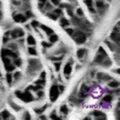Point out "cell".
Masks as SVG:
<instances>
[{"instance_id": "ab89813d", "label": "cell", "mask_w": 120, "mask_h": 120, "mask_svg": "<svg viewBox=\"0 0 120 120\" xmlns=\"http://www.w3.org/2000/svg\"><path fill=\"white\" fill-rule=\"evenodd\" d=\"M0 15H1V11H0Z\"/></svg>"}, {"instance_id": "44dd1931", "label": "cell", "mask_w": 120, "mask_h": 120, "mask_svg": "<svg viewBox=\"0 0 120 120\" xmlns=\"http://www.w3.org/2000/svg\"><path fill=\"white\" fill-rule=\"evenodd\" d=\"M93 114H94L95 116H105L102 112H100V111H94L93 112Z\"/></svg>"}, {"instance_id": "83f0119b", "label": "cell", "mask_w": 120, "mask_h": 120, "mask_svg": "<svg viewBox=\"0 0 120 120\" xmlns=\"http://www.w3.org/2000/svg\"><path fill=\"white\" fill-rule=\"evenodd\" d=\"M48 16H49L50 18H52V19H56V18H57V16H56V15H54V14H48Z\"/></svg>"}, {"instance_id": "e0dca14e", "label": "cell", "mask_w": 120, "mask_h": 120, "mask_svg": "<svg viewBox=\"0 0 120 120\" xmlns=\"http://www.w3.org/2000/svg\"><path fill=\"white\" fill-rule=\"evenodd\" d=\"M57 39H58L57 35H51V36H50V41H51L52 43H53V42H56V41H57Z\"/></svg>"}, {"instance_id": "8992f818", "label": "cell", "mask_w": 120, "mask_h": 120, "mask_svg": "<svg viewBox=\"0 0 120 120\" xmlns=\"http://www.w3.org/2000/svg\"><path fill=\"white\" fill-rule=\"evenodd\" d=\"M14 20L18 22V23H24L26 21V17L21 14H17V15H14Z\"/></svg>"}, {"instance_id": "836d02e7", "label": "cell", "mask_w": 120, "mask_h": 120, "mask_svg": "<svg viewBox=\"0 0 120 120\" xmlns=\"http://www.w3.org/2000/svg\"><path fill=\"white\" fill-rule=\"evenodd\" d=\"M37 25H38V22H37V21H33V22H32V26H34V27H36Z\"/></svg>"}, {"instance_id": "e575fe53", "label": "cell", "mask_w": 120, "mask_h": 120, "mask_svg": "<svg viewBox=\"0 0 120 120\" xmlns=\"http://www.w3.org/2000/svg\"><path fill=\"white\" fill-rule=\"evenodd\" d=\"M42 45H43V46H45V47H49L50 46V44H48L46 42H42Z\"/></svg>"}, {"instance_id": "1f68e13d", "label": "cell", "mask_w": 120, "mask_h": 120, "mask_svg": "<svg viewBox=\"0 0 120 120\" xmlns=\"http://www.w3.org/2000/svg\"><path fill=\"white\" fill-rule=\"evenodd\" d=\"M66 32L69 33V34H72V33H73V30H72V29H66Z\"/></svg>"}, {"instance_id": "7c38bea8", "label": "cell", "mask_w": 120, "mask_h": 120, "mask_svg": "<svg viewBox=\"0 0 120 120\" xmlns=\"http://www.w3.org/2000/svg\"><path fill=\"white\" fill-rule=\"evenodd\" d=\"M85 53V50L84 49H79L77 52V56H78V58H82L83 57V55Z\"/></svg>"}, {"instance_id": "30bf717a", "label": "cell", "mask_w": 120, "mask_h": 120, "mask_svg": "<svg viewBox=\"0 0 120 120\" xmlns=\"http://www.w3.org/2000/svg\"><path fill=\"white\" fill-rule=\"evenodd\" d=\"M27 43L29 45H35V39L33 38V36H28V38H27Z\"/></svg>"}, {"instance_id": "277c9868", "label": "cell", "mask_w": 120, "mask_h": 120, "mask_svg": "<svg viewBox=\"0 0 120 120\" xmlns=\"http://www.w3.org/2000/svg\"><path fill=\"white\" fill-rule=\"evenodd\" d=\"M77 35H78V36L75 37V40H76V42H77V43L81 44V43H84L85 41H86V36L83 34V33L77 32Z\"/></svg>"}, {"instance_id": "4316f807", "label": "cell", "mask_w": 120, "mask_h": 120, "mask_svg": "<svg viewBox=\"0 0 120 120\" xmlns=\"http://www.w3.org/2000/svg\"><path fill=\"white\" fill-rule=\"evenodd\" d=\"M51 1H52V3H53V4L54 5H59V0H51Z\"/></svg>"}, {"instance_id": "52a82bcc", "label": "cell", "mask_w": 120, "mask_h": 120, "mask_svg": "<svg viewBox=\"0 0 120 120\" xmlns=\"http://www.w3.org/2000/svg\"><path fill=\"white\" fill-rule=\"evenodd\" d=\"M3 56H11V57L16 58V57H17V54L14 53V52H12V51H10V50L3 49V50H2V57H3Z\"/></svg>"}, {"instance_id": "4dcf8cb0", "label": "cell", "mask_w": 120, "mask_h": 120, "mask_svg": "<svg viewBox=\"0 0 120 120\" xmlns=\"http://www.w3.org/2000/svg\"><path fill=\"white\" fill-rule=\"evenodd\" d=\"M54 12L56 13V15H59V14H61V10H60V9H56Z\"/></svg>"}, {"instance_id": "6da1fadb", "label": "cell", "mask_w": 120, "mask_h": 120, "mask_svg": "<svg viewBox=\"0 0 120 120\" xmlns=\"http://www.w3.org/2000/svg\"><path fill=\"white\" fill-rule=\"evenodd\" d=\"M15 94H16V96L18 97V98H20L21 100H23L24 102H31V101L33 100L32 95L30 94L28 91H26L24 93H22L20 91H16V92H15Z\"/></svg>"}, {"instance_id": "9a60e30c", "label": "cell", "mask_w": 120, "mask_h": 120, "mask_svg": "<svg viewBox=\"0 0 120 120\" xmlns=\"http://www.w3.org/2000/svg\"><path fill=\"white\" fill-rule=\"evenodd\" d=\"M60 110H61V112H63L64 114H67V113H68V109H67V107L65 106V105H63V106L60 108Z\"/></svg>"}, {"instance_id": "603a6c76", "label": "cell", "mask_w": 120, "mask_h": 120, "mask_svg": "<svg viewBox=\"0 0 120 120\" xmlns=\"http://www.w3.org/2000/svg\"><path fill=\"white\" fill-rule=\"evenodd\" d=\"M111 99H112L111 96H105L104 97V101H106V102H110Z\"/></svg>"}, {"instance_id": "3957f363", "label": "cell", "mask_w": 120, "mask_h": 120, "mask_svg": "<svg viewBox=\"0 0 120 120\" xmlns=\"http://www.w3.org/2000/svg\"><path fill=\"white\" fill-rule=\"evenodd\" d=\"M2 59H3V63H4L5 68H6L7 71H12V70H14V66L10 63V60L8 58H6L5 56H3Z\"/></svg>"}, {"instance_id": "7402d4cb", "label": "cell", "mask_w": 120, "mask_h": 120, "mask_svg": "<svg viewBox=\"0 0 120 120\" xmlns=\"http://www.w3.org/2000/svg\"><path fill=\"white\" fill-rule=\"evenodd\" d=\"M8 116H9V113H8V112H7V111H3L2 112V117L3 118H8Z\"/></svg>"}, {"instance_id": "2e32d148", "label": "cell", "mask_w": 120, "mask_h": 120, "mask_svg": "<svg viewBox=\"0 0 120 120\" xmlns=\"http://www.w3.org/2000/svg\"><path fill=\"white\" fill-rule=\"evenodd\" d=\"M84 2L88 6V8H92V0H84Z\"/></svg>"}, {"instance_id": "ffe728a7", "label": "cell", "mask_w": 120, "mask_h": 120, "mask_svg": "<svg viewBox=\"0 0 120 120\" xmlns=\"http://www.w3.org/2000/svg\"><path fill=\"white\" fill-rule=\"evenodd\" d=\"M28 52L31 55H36V50L34 49V48H29L28 49Z\"/></svg>"}, {"instance_id": "ac0fdd59", "label": "cell", "mask_w": 120, "mask_h": 120, "mask_svg": "<svg viewBox=\"0 0 120 120\" xmlns=\"http://www.w3.org/2000/svg\"><path fill=\"white\" fill-rule=\"evenodd\" d=\"M6 79H7V82H8V83L10 84V83H11V81H12V75L8 73V74L6 75Z\"/></svg>"}, {"instance_id": "f35d334b", "label": "cell", "mask_w": 120, "mask_h": 120, "mask_svg": "<svg viewBox=\"0 0 120 120\" xmlns=\"http://www.w3.org/2000/svg\"><path fill=\"white\" fill-rule=\"evenodd\" d=\"M41 77H42V78L45 77V72H42V74H41Z\"/></svg>"}, {"instance_id": "f1b7e54d", "label": "cell", "mask_w": 120, "mask_h": 120, "mask_svg": "<svg viewBox=\"0 0 120 120\" xmlns=\"http://www.w3.org/2000/svg\"><path fill=\"white\" fill-rule=\"evenodd\" d=\"M51 119H55V120H59L60 118H59V117H57V116H56L55 114H52V115H51Z\"/></svg>"}, {"instance_id": "4fadbf2b", "label": "cell", "mask_w": 120, "mask_h": 120, "mask_svg": "<svg viewBox=\"0 0 120 120\" xmlns=\"http://www.w3.org/2000/svg\"><path fill=\"white\" fill-rule=\"evenodd\" d=\"M60 24H61V26H66L69 24V22H68V20H66L65 18H62V19L60 20Z\"/></svg>"}, {"instance_id": "8d00e7d4", "label": "cell", "mask_w": 120, "mask_h": 120, "mask_svg": "<svg viewBox=\"0 0 120 120\" xmlns=\"http://www.w3.org/2000/svg\"><path fill=\"white\" fill-rule=\"evenodd\" d=\"M25 115H26V117H25V119H30V115H29V114H27V113H26Z\"/></svg>"}, {"instance_id": "cb8c5ba5", "label": "cell", "mask_w": 120, "mask_h": 120, "mask_svg": "<svg viewBox=\"0 0 120 120\" xmlns=\"http://www.w3.org/2000/svg\"><path fill=\"white\" fill-rule=\"evenodd\" d=\"M98 51H99V53H101L102 55H105V56H106V53H105V51H104V49H103L102 47H100Z\"/></svg>"}, {"instance_id": "d6986e66", "label": "cell", "mask_w": 120, "mask_h": 120, "mask_svg": "<svg viewBox=\"0 0 120 120\" xmlns=\"http://www.w3.org/2000/svg\"><path fill=\"white\" fill-rule=\"evenodd\" d=\"M109 86L110 87H118V82H116V81H112L109 83Z\"/></svg>"}, {"instance_id": "5b68a950", "label": "cell", "mask_w": 120, "mask_h": 120, "mask_svg": "<svg viewBox=\"0 0 120 120\" xmlns=\"http://www.w3.org/2000/svg\"><path fill=\"white\" fill-rule=\"evenodd\" d=\"M24 35V31L21 29H15L13 30L12 32H11V36L13 37V38H17V37H21Z\"/></svg>"}, {"instance_id": "74e56055", "label": "cell", "mask_w": 120, "mask_h": 120, "mask_svg": "<svg viewBox=\"0 0 120 120\" xmlns=\"http://www.w3.org/2000/svg\"><path fill=\"white\" fill-rule=\"evenodd\" d=\"M19 75H20V73H16V74H15V78H18V77H19Z\"/></svg>"}, {"instance_id": "d590c367", "label": "cell", "mask_w": 120, "mask_h": 120, "mask_svg": "<svg viewBox=\"0 0 120 120\" xmlns=\"http://www.w3.org/2000/svg\"><path fill=\"white\" fill-rule=\"evenodd\" d=\"M44 2H45V0H40V6H42Z\"/></svg>"}, {"instance_id": "484cf974", "label": "cell", "mask_w": 120, "mask_h": 120, "mask_svg": "<svg viewBox=\"0 0 120 120\" xmlns=\"http://www.w3.org/2000/svg\"><path fill=\"white\" fill-rule=\"evenodd\" d=\"M15 64H16L17 66H20V64H21V61H20V59H16V60H15Z\"/></svg>"}, {"instance_id": "d6a6232c", "label": "cell", "mask_w": 120, "mask_h": 120, "mask_svg": "<svg viewBox=\"0 0 120 120\" xmlns=\"http://www.w3.org/2000/svg\"><path fill=\"white\" fill-rule=\"evenodd\" d=\"M55 67H56V70H59V67H60V63H55Z\"/></svg>"}, {"instance_id": "f546056e", "label": "cell", "mask_w": 120, "mask_h": 120, "mask_svg": "<svg viewBox=\"0 0 120 120\" xmlns=\"http://www.w3.org/2000/svg\"><path fill=\"white\" fill-rule=\"evenodd\" d=\"M77 14H78V15H80V16H82V15H83V12H82V10H81L80 8L77 10Z\"/></svg>"}, {"instance_id": "d4e9b609", "label": "cell", "mask_w": 120, "mask_h": 120, "mask_svg": "<svg viewBox=\"0 0 120 120\" xmlns=\"http://www.w3.org/2000/svg\"><path fill=\"white\" fill-rule=\"evenodd\" d=\"M45 107H46V106H44V107H42V108H41V109H35L34 111L36 112V113H40V112H42L44 109H45Z\"/></svg>"}, {"instance_id": "7a4b0ae2", "label": "cell", "mask_w": 120, "mask_h": 120, "mask_svg": "<svg viewBox=\"0 0 120 120\" xmlns=\"http://www.w3.org/2000/svg\"><path fill=\"white\" fill-rule=\"evenodd\" d=\"M59 96V90L58 87L56 85H53L52 87L50 88V99L52 102H54L57 99V97Z\"/></svg>"}, {"instance_id": "5bb4252c", "label": "cell", "mask_w": 120, "mask_h": 120, "mask_svg": "<svg viewBox=\"0 0 120 120\" xmlns=\"http://www.w3.org/2000/svg\"><path fill=\"white\" fill-rule=\"evenodd\" d=\"M96 3H97V7H98V8H101V7L104 6V3L102 0H96Z\"/></svg>"}, {"instance_id": "9c48e42d", "label": "cell", "mask_w": 120, "mask_h": 120, "mask_svg": "<svg viewBox=\"0 0 120 120\" xmlns=\"http://www.w3.org/2000/svg\"><path fill=\"white\" fill-rule=\"evenodd\" d=\"M71 73V65L70 64H66L65 68H64V74L69 75Z\"/></svg>"}, {"instance_id": "ba28073f", "label": "cell", "mask_w": 120, "mask_h": 120, "mask_svg": "<svg viewBox=\"0 0 120 120\" xmlns=\"http://www.w3.org/2000/svg\"><path fill=\"white\" fill-rule=\"evenodd\" d=\"M111 38H112V40H114L115 42L119 43V34H118V32L117 33H112V34H111Z\"/></svg>"}, {"instance_id": "8fae6325", "label": "cell", "mask_w": 120, "mask_h": 120, "mask_svg": "<svg viewBox=\"0 0 120 120\" xmlns=\"http://www.w3.org/2000/svg\"><path fill=\"white\" fill-rule=\"evenodd\" d=\"M42 29L47 33V34H52V33H53V30H52L51 28H49V27H47V26L42 25Z\"/></svg>"}]
</instances>
